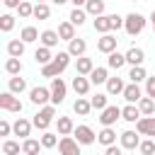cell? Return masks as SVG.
Segmentation results:
<instances>
[{
	"mask_svg": "<svg viewBox=\"0 0 155 155\" xmlns=\"http://www.w3.org/2000/svg\"><path fill=\"white\" fill-rule=\"evenodd\" d=\"M61 41V36H58V31H53V29H46V31H41V44L46 46V48H51V46H56Z\"/></svg>",
	"mask_w": 155,
	"mask_h": 155,
	"instance_id": "44dd1931",
	"label": "cell"
},
{
	"mask_svg": "<svg viewBox=\"0 0 155 155\" xmlns=\"http://www.w3.org/2000/svg\"><path fill=\"white\" fill-rule=\"evenodd\" d=\"M85 48H87V44H85V39H73V41H68V53L70 56H82L85 53Z\"/></svg>",
	"mask_w": 155,
	"mask_h": 155,
	"instance_id": "e0dca14e",
	"label": "cell"
},
{
	"mask_svg": "<svg viewBox=\"0 0 155 155\" xmlns=\"http://www.w3.org/2000/svg\"><path fill=\"white\" fill-rule=\"evenodd\" d=\"M39 148H44L39 140H34V138H27L24 143H22V153L24 155H39Z\"/></svg>",
	"mask_w": 155,
	"mask_h": 155,
	"instance_id": "484cf974",
	"label": "cell"
},
{
	"mask_svg": "<svg viewBox=\"0 0 155 155\" xmlns=\"http://www.w3.org/2000/svg\"><path fill=\"white\" fill-rule=\"evenodd\" d=\"M104 155H121V148H116V145H109Z\"/></svg>",
	"mask_w": 155,
	"mask_h": 155,
	"instance_id": "681fc988",
	"label": "cell"
},
{
	"mask_svg": "<svg viewBox=\"0 0 155 155\" xmlns=\"http://www.w3.org/2000/svg\"><path fill=\"white\" fill-rule=\"evenodd\" d=\"M12 131H15L19 138H27V136H29V131H31V124H29L27 119H22V116H19V119L15 121V126H12Z\"/></svg>",
	"mask_w": 155,
	"mask_h": 155,
	"instance_id": "d6986e66",
	"label": "cell"
},
{
	"mask_svg": "<svg viewBox=\"0 0 155 155\" xmlns=\"http://www.w3.org/2000/svg\"><path fill=\"white\" fill-rule=\"evenodd\" d=\"M29 99H31L34 104H46V102L51 99V90H46V87H34V90L29 92Z\"/></svg>",
	"mask_w": 155,
	"mask_h": 155,
	"instance_id": "8fae6325",
	"label": "cell"
},
{
	"mask_svg": "<svg viewBox=\"0 0 155 155\" xmlns=\"http://www.w3.org/2000/svg\"><path fill=\"white\" fill-rule=\"evenodd\" d=\"M39 2H44V0H39Z\"/></svg>",
	"mask_w": 155,
	"mask_h": 155,
	"instance_id": "11a10c76",
	"label": "cell"
},
{
	"mask_svg": "<svg viewBox=\"0 0 155 155\" xmlns=\"http://www.w3.org/2000/svg\"><path fill=\"white\" fill-rule=\"evenodd\" d=\"M121 119H126V121H138V119H140V109L133 107V104H128V107L121 109Z\"/></svg>",
	"mask_w": 155,
	"mask_h": 155,
	"instance_id": "4316f807",
	"label": "cell"
},
{
	"mask_svg": "<svg viewBox=\"0 0 155 155\" xmlns=\"http://www.w3.org/2000/svg\"><path fill=\"white\" fill-rule=\"evenodd\" d=\"M124 22H126V17H119V15H111V29H119V27H124Z\"/></svg>",
	"mask_w": 155,
	"mask_h": 155,
	"instance_id": "bcb514c9",
	"label": "cell"
},
{
	"mask_svg": "<svg viewBox=\"0 0 155 155\" xmlns=\"http://www.w3.org/2000/svg\"><path fill=\"white\" fill-rule=\"evenodd\" d=\"M94 70V65H92V58H78V75H90Z\"/></svg>",
	"mask_w": 155,
	"mask_h": 155,
	"instance_id": "f1b7e54d",
	"label": "cell"
},
{
	"mask_svg": "<svg viewBox=\"0 0 155 155\" xmlns=\"http://www.w3.org/2000/svg\"><path fill=\"white\" fill-rule=\"evenodd\" d=\"M65 99V82L61 78H53L51 80V102L53 104H61Z\"/></svg>",
	"mask_w": 155,
	"mask_h": 155,
	"instance_id": "5b68a950",
	"label": "cell"
},
{
	"mask_svg": "<svg viewBox=\"0 0 155 155\" xmlns=\"http://www.w3.org/2000/svg\"><path fill=\"white\" fill-rule=\"evenodd\" d=\"M2 153H5V155H19V143L5 140V143H2Z\"/></svg>",
	"mask_w": 155,
	"mask_h": 155,
	"instance_id": "ab89813d",
	"label": "cell"
},
{
	"mask_svg": "<svg viewBox=\"0 0 155 155\" xmlns=\"http://www.w3.org/2000/svg\"><path fill=\"white\" fill-rule=\"evenodd\" d=\"M124 90H126V85H124L121 78H109L107 80V92L109 94H124Z\"/></svg>",
	"mask_w": 155,
	"mask_h": 155,
	"instance_id": "ac0fdd59",
	"label": "cell"
},
{
	"mask_svg": "<svg viewBox=\"0 0 155 155\" xmlns=\"http://www.w3.org/2000/svg\"><path fill=\"white\" fill-rule=\"evenodd\" d=\"M73 109H75V114H80V116H87V114H90V109H92V102H87V99L78 97V102L73 104Z\"/></svg>",
	"mask_w": 155,
	"mask_h": 155,
	"instance_id": "4dcf8cb0",
	"label": "cell"
},
{
	"mask_svg": "<svg viewBox=\"0 0 155 155\" xmlns=\"http://www.w3.org/2000/svg\"><path fill=\"white\" fill-rule=\"evenodd\" d=\"M128 78H131V82H140V80H145V70H143V65H133L131 68V73H128Z\"/></svg>",
	"mask_w": 155,
	"mask_h": 155,
	"instance_id": "74e56055",
	"label": "cell"
},
{
	"mask_svg": "<svg viewBox=\"0 0 155 155\" xmlns=\"http://www.w3.org/2000/svg\"><path fill=\"white\" fill-rule=\"evenodd\" d=\"M73 90H75L80 97L87 94V92H90V80H87L85 75H75V78H73Z\"/></svg>",
	"mask_w": 155,
	"mask_h": 155,
	"instance_id": "9a60e30c",
	"label": "cell"
},
{
	"mask_svg": "<svg viewBox=\"0 0 155 155\" xmlns=\"http://www.w3.org/2000/svg\"><path fill=\"white\" fill-rule=\"evenodd\" d=\"M12 27H15V17H12V15H2V17H0V29H2V31H10Z\"/></svg>",
	"mask_w": 155,
	"mask_h": 155,
	"instance_id": "b9f144b4",
	"label": "cell"
},
{
	"mask_svg": "<svg viewBox=\"0 0 155 155\" xmlns=\"http://www.w3.org/2000/svg\"><path fill=\"white\" fill-rule=\"evenodd\" d=\"M143 61H145V53H143L140 48L131 46V48L126 51V63H131V65H143Z\"/></svg>",
	"mask_w": 155,
	"mask_h": 155,
	"instance_id": "4fadbf2b",
	"label": "cell"
},
{
	"mask_svg": "<svg viewBox=\"0 0 155 155\" xmlns=\"http://www.w3.org/2000/svg\"><path fill=\"white\" fill-rule=\"evenodd\" d=\"M94 29H97L99 34H109V29H111V15L97 17V19H94Z\"/></svg>",
	"mask_w": 155,
	"mask_h": 155,
	"instance_id": "ffe728a7",
	"label": "cell"
},
{
	"mask_svg": "<svg viewBox=\"0 0 155 155\" xmlns=\"http://www.w3.org/2000/svg\"><path fill=\"white\" fill-rule=\"evenodd\" d=\"M138 109H140V114H148V116H150V114L155 111V99H153V97H143V99L138 102Z\"/></svg>",
	"mask_w": 155,
	"mask_h": 155,
	"instance_id": "836d02e7",
	"label": "cell"
},
{
	"mask_svg": "<svg viewBox=\"0 0 155 155\" xmlns=\"http://www.w3.org/2000/svg\"><path fill=\"white\" fill-rule=\"evenodd\" d=\"M53 116H56V109H53V107H44V109H41V111L34 116V121H31V124H34L36 128L46 131V128H48V124L53 121Z\"/></svg>",
	"mask_w": 155,
	"mask_h": 155,
	"instance_id": "3957f363",
	"label": "cell"
},
{
	"mask_svg": "<svg viewBox=\"0 0 155 155\" xmlns=\"http://www.w3.org/2000/svg\"><path fill=\"white\" fill-rule=\"evenodd\" d=\"M53 2H56V5H63V2H68V0H53Z\"/></svg>",
	"mask_w": 155,
	"mask_h": 155,
	"instance_id": "db71d44e",
	"label": "cell"
},
{
	"mask_svg": "<svg viewBox=\"0 0 155 155\" xmlns=\"http://www.w3.org/2000/svg\"><path fill=\"white\" fill-rule=\"evenodd\" d=\"M126 63V56H121V53H109V68H114V70H119L121 65Z\"/></svg>",
	"mask_w": 155,
	"mask_h": 155,
	"instance_id": "8d00e7d4",
	"label": "cell"
},
{
	"mask_svg": "<svg viewBox=\"0 0 155 155\" xmlns=\"http://www.w3.org/2000/svg\"><path fill=\"white\" fill-rule=\"evenodd\" d=\"M17 12H19V17H31L34 15V7H31V2H24L22 0V5L17 7Z\"/></svg>",
	"mask_w": 155,
	"mask_h": 155,
	"instance_id": "7bdbcfd3",
	"label": "cell"
},
{
	"mask_svg": "<svg viewBox=\"0 0 155 155\" xmlns=\"http://www.w3.org/2000/svg\"><path fill=\"white\" fill-rule=\"evenodd\" d=\"M90 102H92V109H107V94H99L97 92Z\"/></svg>",
	"mask_w": 155,
	"mask_h": 155,
	"instance_id": "60d3db41",
	"label": "cell"
},
{
	"mask_svg": "<svg viewBox=\"0 0 155 155\" xmlns=\"http://www.w3.org/2000/svg\"><path fill=\"white\" fill-rule=\"evenodd\" d=\"M73 131H75L73 119H70V116H61V119H58V133H61V136H68V133H73Z\"/></svg>",
	"mask_w": 155,
	"mask_h": 155,
	"instance_id": "d4e9b609",
	"label": "cell"
},
{
	"mask_svg": "<svg viewBox=\"0 0 155 155\" xmlns=\"http://www.w3.org/2000/svg\"><path fill=\"white\" fill-rule=\"evenodd\" d=\"M10 128H12V126H10L7 121H0V136H7V133H10Z\"/></svg>",
	"mask_w": 155,
	"mask_h": 155,
	"instance_id": "c3c4849f",
	"label": "cell"
},
{
	"mask_svg": "<svg viewBox=\"0 0 155 155\" xmlns=\"http://www.w3.org/2000/svg\"><path fill=\"white\" fill-rule=\"evenodd\" d=\"M85 12H90V15H94V17H102V15H104V0H87Z\"/></svg>",
	"mask_w": 155,
	"mask_h": 155,
	"instance_id": "603a6c76",
	"label": "cell"
},
{
	"mask_svg": "<svg viewBox=\"0 0 155 155\" xmlns=\"http://www.w3.org/2000/svg\"><path fill=\"white\" fill-rule=\"evenodd\" d=\"M68 63H70V53H68V51H61L58 56H53V61H51L48 65L41 68V75H44V78H58V75L68 68Z\"/></svg>",
	"mask_w": 155,
	"mask_h": 155,
	"instance_id": "6da1fadb",
	"label": "cell"
},
{
	"mask_svg": "<svg viewBox=\"0 0 155 155\" xmlns=\"http://www.w3.org/2000/svg\"><path fill=\"white\" fill-rule=\"evenodd\" d=\"M70 2H73L75 7H78V5H87V0H70Z\"/></svg>",
	"mask_w": 155,
	"mask_h": 155,
	"instance_id": "816d5d0a",
	"label": "cell"
},
{
	"mask_svg": "<svg viewBox=\"0 0 155 155\" xmlns=\"http://www.w3.org/2000/svg\"><path fill=\"white\" fill-rule=\"evenodd\" d=\"M27 90V80L24 78H10V92L12 94H19Z\"/></svg>",
	"mask_w": 155,
	"mask_h": 155,
	"instance_id": "d6a6232c",
	"label": "cell"
},
{
	"mask_svg": "<svg viewBox=\"0 0 155 155\" xmlns=\"http://www.w3.org/2000/svg\"><path fill=\"white\" fill-rule=\"evenodd\" d=\"M56 143H58L56 133H44V136H41V145H44V148H53Z\"/></svg>",
	"mask_w": 155,
	"mask_h": 155,
	"instance_id": "ee69618b",
	"label": "cell"
},
{
	"mask_svg": "<svg viewBox=\"0 0 155 155\" xmlns=\"http://www.w3.org/2000/svg\"><path fill=\"white\" fill-rule=\"evenodd\" d=\"M48 15H51V10H48L46 2H36L34 5V17L36 19H48Z\"/></svg>",
	"mask_w": 155,
	"mask_h": 155,
	"instance_id": "d590c367",
	"label": "cell"
},
{
	"mask_svg": "<svg viewBox=\"0 0 155 155\" xmlns=\"http://www.w3.org/2000/svg\"><path fill=\"white\" fill-rule=\"evenodd\" d=\"M153 99H155V97H153Z\"/></svg>",
	"mask_w": 155,
	"mask_h": 155,
	"instance_id": "9f6ffc18",
	"label": "cell"
},
{
	"mask_svg": "<svg viewBox=\"0 0 155 155\" xmlns=\"http://www.w3.org/2000/svg\"><path fill=\"white\" fill-rule=\"evenodd\" d=\"M2 2H5L7 7H19V5H22V0H2Z\"/></svg>",
	"mask_w": 155,
	"mask_h": 155,
	"instance_id": "f907efd6",
	"label": "cell"
},
{
	"mask_svg": "<svg viewBox=\"0 0 155 155\" xmlns=\"http://www.w3.org/2000/svg\"><path fill=\"white\" fill-rule=\"evenodd\" d=\"M0 107L7 109V111H17V114L22 111V102H19L12 92H2V94H0Z\"/></svg>",
	"mask_w": 155,
	"mask_h": 155,
	"instance_id": "8992f818",
	"label": "cell"
},
{
	"mask_svg": "<svg viewBox=\"0 0 155 155\" xmlns=\"http://www.w3.org/2000/svg\"><path fill=\"white\" fill-rule=\"evenodd\" d=\"M58 150H61V155H80V143L70 136H63L58 140Z\"/></svg>",
	"mask_w": 155,
	"mask_h": 155,
	"instance_id": "277c9868",
	"label": "cell"
},
{
	"mask_svg": "<svg viewBox=\"0 0 155 155\" xmlns=\"http://www.w3.org/2000/svg\"><path fill=\"white\" fill-rule=\"evenodd\" d=\"M58 36H61V39H65V41H73V39H75V24L63 22V24L58 27Z\"/></svg>",
	"mask_w": 155,
	"mask_h": 155,
	"instance_id": "cb8c5ba5",
	"label": "cell"
},
{
	"mask_svg": "<svg viewBox=\"0 0 155 155\" xmlns=\"http://www.w3.org/2000/svg\"><path fill=\"white\" fill-rule=\"evenodd\" d=\"M73 133H75V140H78L80 145H92V143H94V131H92L90 126H78Z\"/></svg>",
	"mask_w": 155,
	"mask_h": 155,
	"instance_id": "52a82bcc",
	"label": "cell"
},
{
	"mask_svg": "<svg viewBox=\"0 0 155 155\" xmlns=\"http://www.w3.org/2000/svg\"><path fill=\"white\" fill-rule=\"evenodd\" d=\"M124 99H126L128 104H133V102H140V99H143V97H140V87H138L136 82L126 85V90H124Z\"/></svg>",
	"mask_w": 155,
	"mask_h": 155,
	"instance_id": "5bb4252c",
	"label": "cell"
},
{
	"mask_svg": "<svg viewBox=\"0 0 155 155\" xmlns=\"http://www.w3.org/2000/svg\"><path fill=\"white\" fill-rule=\"evenodd\" d=\"M150 22H153V29H155V10H153V15H150Z\"/></svg>",
	"mask_w": 155,
	"mask_h": 155,
	"instance_id": "f5cc1de1",
	"label": "cell"
},
{
	"mask_svg": "<svg viewBox=\"0 0 155 155\" xmlns=\"http://www.w3.org/2000/svg\"><path fill=\"white\" fill-rule=\"evenodd\" d=\"M109 78H107V68H94L92 73H90V82L92 85H102V82H107Z\"/></svg>",
	"mask_w": 155,
	"mask_h": 155,
	"instance_id": "f546056e",
	"label": "cell"
},
{
	"mask_svg": "<svg viewBox=\"0 0 155 155\" xmlns=\"http://www.w3.org/2000/svg\"><path fill=\"white\" fill-rule=\"evenodd\" d=\"M7 53H10V58H22V53H24V41H22V39L10 41V44H7Z\"/></svg>",
	"mask_w": 155,
	"mask_h": 155,
	"instance_id": "7402d4cb",
	"label": "cell"
},
{
	"mask_svg": "<svg viewBox=\"0 0 155 155\" xmlns=\"http://www.w3.org/2000/svg\"><path fill=\"white\" fill-rule=\"evenodd\" d=\"M124 27H126V31H128L131 36H136V34H140V31L145 29V17H143V15H138V12H131V15L126 17Z\"/></svg>",
	"mask_w": 155,
	"mask_h": 155,
	"instance_id": "7a4b0ae2",
	"label": "cell"
},
{
	"mask_svg": "<svg viewBox=\"0 0 155 155\" xmlns=\"http://www.w3.org/2000/svg\"><path fill=\"white\" fill-rule=\"evenodd\" d=\"M138 145H140V140H138L136 131H124V133H121V148H126V150H136Z\"/></svg>",
	"mask_w": 155,
	"mask_h": 155,
	"instance_id": "7c38bea8",
	"label": "cell"
},
{
	"mask_svg": "<svg viewBox=\"0 0 155 155\" xmlns=\"http://www.w3.org/2000/svg\"><path fill=\"white\" fill-rule=\"evenodd\" d=\"M19 39H22L24 44H31V41H36V39H41V36H39V31H36L34 27H24L22 34H19Z\"/></svg>",
	"mask_w": 155,
	"mask_h": 155,
	"instance_id": "1f68e13d",
	"label": "cell"
},
{
	"mask_svg": "<svg viewBox=\"0 0 155 155\" xmlns=\"http://www.w3.org/2000/svg\"><path fill=\"white\" fill-rule=\"evenodd\" d=\"M22 155H24V153H22Z\"/></svg>",
	"mask_w": 155,
	"mask_h": 155,
	"instance_id": "6f0895ef",
	"label": "cell"
},
{
	"mask_svg": "<svg viewBox=\"0 0 155 155\" xmlns=\"http://www.w3.org/2000/svg\"><path fill=\"white\" fill-rule=\"evenodd\" d=\"M145 90H148V97H155V78H148Z\"/></svg>",
	"mask_w": 155,
	"mask_h": 155,
	"instance_id": "7dc6e473",
	"label": "cell"
},
{
	"mask_svg": "<svg viewBox=\"0 0 155 155\" xmlns=\"http://www.w3.org/2000/svg\"><path fill=\"white\" fill-rule=\"evenodd\" d=\"M5 70H7L10 75H19V73H22V61H19V58H7Z\"/></svg>",
	"mask_w": 155,
	"mask_h": 155,
	"instance_id": "e575fe53",
	"label": "cell"
},
{
	"mask_svg": "<svg viewBox=\"0 0 155 155\" xmlns=\"http://www.w3.org/2000/svg\"><path fill=\"white\" fill-rule=\"evenodd\" d=\"M116 36H111V34H102V39L97 41V48L102 51V53H114L116 51Z\"/></svg>",
	"mask_w": 155,
	"mask_h": 155,
	"instance_id": "30bf717a",
	"label": "cell"
},
{
	"mask_svg": "<svg viewBox=\"0 0 155 155\" xmlns=\"http://www.w3.org/2000/svg\"><path fill=\"white\" fill-rule=\"evenodd\" d=\"M136 128L140 136H155V116H143L136 121Z\"/></svg>",
	"mask_w": 155,
	"mask_h": 155,
	"instance_id": "9c48e42d",
	"label": "cell"
},
{
	"mask_svg": "<svg viewBox=\"0 0 155 155\" xmlns=\"http://www.w3.org/2000/svg\"><path fill=\"white\" fill-rule=\"evenodd\" d=\"M121 119V109L114 104V107H107V109H102V116H99V121L104 124V126H111V124H116Z\"/></svg>",
	"mask_w": 155,
	"mask_h": 155,
	"instance_id": "ba28073f",
	"label": "cell"
},
{
	"mask_svg": "<svg viewBox=\"0 0 155 155\" xmlns=\"http://www.w3.org/2000/svg\"><path fill=\"white\" fill-rule=\"evenodd\" d=\"M70 24H75V27H80V24H85V10H80V7H75V10L70 12Z\"/></svg>",
	"mask_w": 155,
	"mask_h": 155,
	"instance_id": "f35d334b",
	"label": "cell"
},
{
	"mask_svg": "<svg viewBox=\"0 0 155 155\" xmlns=\"http://www.w3.org/2000/svg\"><path fill=\"white\" fill-rule=\"evenodd\" d=\"M138 150H140L143 155H153V153H155V143H153V140H143V143L138 145Z\"/></svg>",
	"mask_w": 155,
	"mask_h": 155,
	"instance_id": "f6af8a7d",
	"label": "cell"
},
{
	"mask_svg": "<svg viewBox=\"0 0 155 155\" xmlns=\"http://www.w3.org/2000/svg\"><path fill=\"white\" fill-rule=\"evenodd\" d=\"M34 58H36V63H41V65H48V63L53 61V56H51V51H48L46 46H41V48H36V53H34Z\"/></svg>",
	"mask_w": 155,
	"mask_h": 155,
	"instance_id": "83f0119b",
	"label": "cell"
},
{
	"mask_svg": "<svg viewBox=\"0 0 155 155\" xmlns=\"http://www.w3.org/2000/svg\"><path fill=\"white\" fill-rule=\"evenodd\" d=\"M97 140H99L102 145H107V148H109V145H114V143H116V133L111 131V126H104V128L99 131Z\"/></svg>",
	"mask_w": 155,
	"mask_h": 155,
	"instance_id": "2e32d148",
	"label": "cell"
}]
</instances>
